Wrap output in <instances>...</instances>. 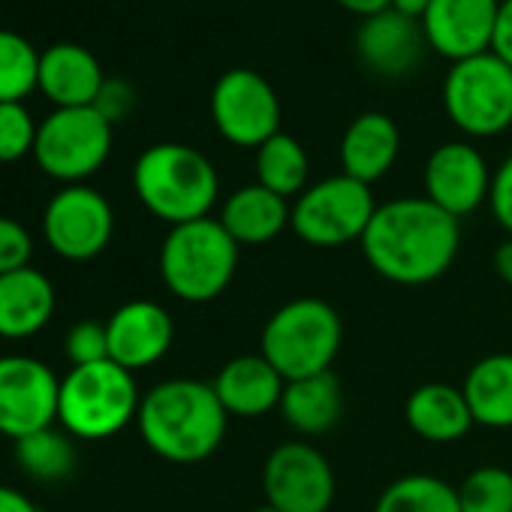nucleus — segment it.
Instances as JSON below:
<instances>
[{"mask_svg":"<svg viewBox=\"0 0 512 512\" xmlns=\"http://www.w3.org/2000/svg\"><path fill=\"white\" fill-rule=\"evenodd\" d=\"M112 154V124L94 109H55L40 121L34 160L37 166L67 184H85Z\"/></svg>","mask_w":512,"mask_h":512,"instance_id":"nucleus-9","label":"nucleus"},{"mask_svg":"<svg viewBox=\"0 0 512 512\" xmlns=\"http://www.w3.org/2000/svg\"><path fill=\"white\" fill-rule=\"evenodd\" d=\"M491 175L479 148L470 142H443L425 160V199L461 220L488 202Z\"/></svg>","mask_w":512,"mask_h":512,"instance_id":"nucleus-14","label":"nucleus"},{"mask_svg":"<svg viewBox=\"0 0 512 512\" xmlns=\"http://www.w3.org/2000/svg\"><path fill=\"white\" fill-rule=\"evenodd\" d=\"M55 305V287L40 269L28 266L0 275V338H34L55 317Z\"/></svg>","mask_w":512,"mask_h":512,"instance_id":"nucleus-21","label":"nucleus"},{"mask_svg":"<svg viewBox=\"0 0 512 512\" xmlns=\"http://www.w3.org/2000/svg\"><path fill=\"white\" fill-rule=\"evenodd\" d=\"M13 455H16V464L25 470V476L37 482H61L76 467L73 437L61 425H49L28 437L13 440Z\"/></svg>","mask_w":512,"mask_h":512,"instance_id":"nucleus-27","label":"nucleus"},{"mask_svg":"<svg viewBox=\"0 0 512 512\" xmlns=\"http://www.w3.org/2000/svg\"><path fill=\"white\" fill-rule=\"evenodd\" d=\"M284 422L305 437H320L332 431L344 416V389L335 371H323L314 377L290 380L281 398Z\"/></svg>","mask_w":512,"mask_h":512,"instance_id":"nucleus-24","label":"nucleus"},{"mask_svg":"<svg viewBox=\"0 0 512 512\" xmlns=\"http://www.w3.org/2000/svg\"><path fill=\"white\" fill-rule=\"evenodd\" d=\"M443 109L467 136H500L512 127V67L494 52L455 61L443 79Z\"/></svg>","mask_w":512,"mask_h":512,"instance_id":"nucleus-7","label":"nucleus"},{"mask_svg":"<svg viewBox=\"0 0 512 512\" xmlns=\"http://www.w3.org/2000/svg\"><path fill=\"white\" fill-rule=\"evenodd\" d=\"M238 253L241 247L217 217L169 226L157 260L160 278L175 299L187 305H208L232 284Z\"/></svg>","mask_w":512,"mask_h":512,"instance_id":"nucleus-4","label":"nucleus"},{"mask_svg":"<svg viewBox=\"0 0 512 512\" xmlns=\"http://www.w3.org/2000/svg\"><path fill=\"white\" fill-rule=\"evenodd\" d=\"M106 335L109 359L136 374L157 365L169 353L175 341V323L163 305L151 299H133L106 320Z\"/></svg>","mask_w":512,"mask_h":512,"instance_id":"nucleus-16","label":"nucleus"},{"mask_svg":"<svg viewBox=\"0 0 512 512\" xmlns=\"http://www.w3.org/2000/svg\"><path fill=\"white\" fill-rule=\"evenodd\" d=\"M500 0H431L422 19L428 49L455 61L491 52Z\"/></svg>","mask_w":512,"mask_h":512,"instance_id":"nucleus-15","label":"nucleus"},{"mask_svg":"<svg viewBox=\"0 0 512 512\" xmlns=\"http://www.w3.org/2000/svg\"><path fill=\"white\" fill-rule=\"evenodd\" d=\"M428 7H431V0H392L389 10H395V13H401V16L413 19V22H422Z\"/></svg>","mask_w":512,"mask_h":512,"instance_id":"nucleus-40","label":"nucleus"},{"mask_svg":"<svg viewBox=\"0 0 512 512\" xmlns=\"http://www.w3.org/2000/svg\"><path fill=\"white\" fill-rule=\"evenodd\" d=\"M428 49L422 22H413L395 10H383L377 16L362 19L356 31V55L359 61L386 79H401L422 64Z\"/></svg>","mask_w":512,"mask_h":512,"instance_id":"nucleus-17","label":"nucleus"},{"mask_svg":"<svg viewBox=\"0 0 512 512\" xmlns=\"http://www.w3.org/2000/svg\"><path fill=\"white\" fill-rule=\"evenodd\" d=\"M374 211L377 202L371 187L341 172L311 184L293 202L290 226L305 244L320 250H335L362 241Z\"/></svg>","mask_w":512,"mask_h":512,"instance_id":"nucleus-8","label":"nucleus"},{"mask_svg":"<svg viewBox=\"0 0 512 512\" xmlns=\"http://www.w3.org/2000/svg\"><path fill=\"white\" fill-rule=\"evenodd\" d=\"M491 266H494V275H497L506 287H512V238H509V235L497 244Z\"/></svg>","mask_w":512,"mask_h":512,"instance_id":"nucleus-38","label":"nucleus"},{"mask_svg":"<svg viewBox=\"0 0 512 512\" xmlns=\"http://www.w3.org/2000/svg\"><path fill=\"white\" fill-rule=\"evenodd\" d=\"M133 190L157 220L181 226L211 217L220 196V178L202 151L181 142H157L139 154L133 166Z\"/></svg>","mask_w":512,"mask_h":512,"instance_id":"nucleus-3","label":"nucleus"},{"mask_svg":"<svg viewBox=\"0 0 512 512\" xmlns=\"http://www.w3.org/2000/svg\"><path fill=\"white\" fill-rule=\"evenodd\" d=\"M290 217H293L290 199L253 181L226 196L217 220L235 238L238 247H256L275 241L290 226Z\"/></svg>","mask_w":512,"mask_h":512,"instance_id":"nucleus-22","label":"nucleus"},{"mask_svg":"<svg viewBox=\"0 0 512 512\" xmlns=\"http://www.w3.org/2000/svg\"><path fill=\"white\" fill-rule=\"evenodd\" d=\"M40 88V52L16 31H0V103H22Z\"/></svg>","mask_w":512,"mask_h":512,"instance_id":"nucleus-29","label":"nucleus"},{"mask_svg":"<svg viewBox=\"0 0 512 512\" xmlns=\"http://www.w3.org/2000/svg\"><path fill=\"white\" fill-rule=\"evenodd\" d=\"M344 341L341 314L314 296L281 305L263 326L260 353L281 371V377L302 380L332 371Z\"/></svg>","mask_w":512,"mask_h":512,"instance_id":"nucleus-6","label":"nucleus"},{"mask_svg":"<svg viewBox=\"0 0 512 512\" xmlns=\"http://www.w3.org/2000/svg\"><path fill=\"white\" fill-rule=\"evenodd\" d=\"M61 377L34 356H0V434L19 440L58 425Z\"/></svg>","mask_w":512,"mask_h":512,"instance_id":"nucleus-13","label":"nucleus"},{"mask_svg":"<svg viewBox=\"0 0 512 512\" xmlns=\"http://www.w3.org/2000/svg\"><path fill=\"white\" fill-rule=\"evenodd\" d=\"M263 494L278 512H329L335 500V470L314 443L290 440L269 452L263 464Z\"/></svg>","mask_w":512,"mask_h":512,"instance_id":"nucleus-12","label":"nucleus"},{"mask_svg":"<svg viewBox=\"0 0 512 512\" xmlns=\"http://www.w3.org/2000/svg\"><path fill=\"white\" fill-rule=\"evenodd\" d=\"M455 488L461 512H512V473L500 464L470 470Z\"/></svg>","mask_w":512,"mask_h":512,"instance_id":"nucleus-30","label":"nucleus"},{"mask_svg":"<svg viewBox=\"0 0 512 512\" xmlns=\"http://www.w3.org/2000/svg\"><path fill=\"white\" fill-rule=\"evenodd\" d=\"M338 154H341L344 175L371 187L395 166L401 154L398 124L386 112H362L344 130Z\"/></svg>","mask_w":512,"mask_h":512,"instance_id":"nucleus-20","label":"nucleus"},{"mask_svg":"<svg viewBox=\"0 0 512 512\" xmlns=\"http://www.w3.org/2000/svg\"><path fill=\"white\" fill-rule=\"evenodd\" d=\"M359 244L383 281L425 287L452 269L461 247V220L425 196H401L377 205Z\"/></svg>","mask_w":512,"mask_h":512,"instance_id":"nucleus-1","label":"nucleus"},{"mask_svg":"<svg viewBox=\"0 0 512 512\" xmlns=\"http://www.w3.org/2000/svg\"><path fill=\"white\" fill-rule=\"evenodd\" d=\"M488 208L497 220V226L512 238V154L497 166L491 175V190H488Z\"/></svg>","mask_w":512,"mask_h":512,"instance_id":"nucleus-35","label":"nucleus"},{"mask_svg":"<svg viewBox=\"0 0 512 512\" xmlns=\"http://www.w3.org/2000/svg\"><path fill=\"white\" fill-rule=\"evenodd\" d=\"M211 121L235 148H260L281 133V100L256 70H226L211 88Z\"/></svg>","mask_w":512,"mask_h":512,"instance_id":"nucleus-10","label":"nucleus"},{"mask_svg":"<svg viewBox=\"0 0 512 512\" xmlns=\"http://www.w3.org/2000/svg\"><path fill=\"white\" fill-rule=\"evenodd\" d=\"M229 413L205 380L175 377L142 395L136 428L145 446L169 464H199L226 437Z\"/></svg>","mask_w":512,"mask_h":512,"instance_id":"nucleus-2","label":"nucleus"},{"mask_svg":"<svg viewBox=\"0 0 512 512\" xmlns=\"http://www.w3.org/2000/svg\"><path fill=\"white\" fill-rule=\"evenodd\" d=\"M491 52L512 67V0H503V4H500Z\"/></svg>","mask_w":512,"mask_h":512,"instance_id":"nucleus-36","label":"nucleus"},{"mask_svg":"<svg viewBox=\"0 0 512 512\" xmlns=\"http://www.w3.org/2000/svg\"><path fill=\"white\" fill-rule=\"evenodd\" d=\"M136 374L106 359L70 368L61 377L58 425L76 440H109L139 416Z\"/></svg>","mask_w":512,"mask_h":512,"instance_id":"nucleus-5","label":"nucleus"},{"mask_svg":"<svg viewBox=\"0 0 512 512\" xmlns=\"http://www.w3.org/2000/svg\"><path fill=\"white\" fill-rule=\"evenodd\" d=\"M43 235L61 260L88 263L112 244L115 211L100 190L88 184H67L46 205Z\"/></svg>","mask_w":512,"mask_h":512,"instance_id":"nucleus-11","label":"nucleus"},{"mask_svg":"<svg viewBox=\"0 0 512 512\" xmlns=\"http://www.w3.org/2000/svg\"><path fill=\"white\" fill-rule=\"evenodd\" d=\"M256 184L269 187L272 193L284 196V199H299L311 184V160L305 145L290 136V133H278L269 142H263L256 148Z\"/></svg>","mask_w":512,"mask_h":512,"instance_id":"nucleus-26","label":"nucleus"},{"mask_svg":"<svg viewBox=\"0 0 512 512\" xmlns=\"http://www.w3.org/2000/svg\"><path fill=\"white\" fill-rule=\"evenodd\" d=\"M34 256V238L31 232L16 220L0 214V275H10L31 266Z\"/></svg>","mask_w":512,"mask_h":512,"instance_id":"nucleus-33","label":"nucleus"},{"mask_svg":"<svg viewBox=\"0 0 512 512\" xmlns=\"http://www.w3.org/2000/svg\"><path fill=\"white\" fill-rule=\"evenodd\" d=\"M250 512H278L275 506H269V503H263V506H253Z\"/></svg>","mask_w":512,"mask_h":512,"instance_id":"nucleus-41","label":"nucleus"},{"mask_svg":"<svg viewBox=\"0 0 512 512\" xmlns=\"http://www.w3.org/2000/svg\"><path fill=\"white\" fill-rule=\"evenodd\" d=\"M40 124L25 103H0V163H16L34 154Z\"/></svg>","mask_w":512,"mask_h":512,"instance_id":"nucleus-31","label":"nucleus"},{"mask_svg":"<svg viewBox=\"0 0 512 512\" xmlns=\"http://www.w3.org/2000/svg\"><path fill=\"white\" fill-rule=\"evenodd\" d=\"M461 392L476 425L512 428V353H491L479 359L467 371Z\"/></svg>","mask_w":512,"mask_h":512,"instance_id":"nucleus-25","label":"nucleus"},{"mask_svg":"<svg viewBox=\"0 0 512 512\" xmlns=\"http://www.w3.org/2000/svg\"><path fill=\"white\" fill-rule=\"evenodd\" d=\"M106 76L94 52L79 43H55L40 52V91L55 109L94 106Z\"/></svg>","mask_w":512,"mask_h":512,"instance_id":"nucleus-19","label":"nucleus"},{"mask_svg":"<svg viewBox=\"0 0 512 512\" xmlns=\"http://www.w3.org/2000/svg\"><path fill=\"white\" fill-rule=\"evenodd\" d=\"M404 419L428 443H455L476 425L461 386L422 383L404 404Z\"/></svg>","mask_w":512,"mask_h":512,"instance_id":"nucleus-23","label":"nucleus"},{"mask_svg":"<svg viewBox=\"0 0 512 512\" xmlns=\"http://www.w3.org/2000/svg\"><path fill=\"white\" fill-rule=\"evenodd\" d=\"M133 106H136V91H133V85L124 82V79H106L103 88H100V94H97V100H94V109H97L112 127H115L118 121H124V118L133 112Z\"/></svg>","mask_w":512,"mask_h":512,"instance_id":"nucleus-34","label":"nucleus"},{"mask_svg":"<svg viewBox=\"0 0 512 512\" xmlns=\"http://www.w3.org/2000/svg\"><path fill=\"white\" fill-rule=\"evenodd\" d=\"M0 512H40V509L25 491L13 485H0Z\"/></svg>","mask_w":512,"mask_h":512,"instance_id":"nucleus-37","label":"nucleus"},{"mask_svg":"<svg viewBox=\"0 0 512 512\" xmlns=\"http://www.w3.org/2000/svg\"><path fill=\"white\" fill-rule=\"evenodd\" d=\"M374 512H461L458 488L431 473H410L383 488Z\"/></svg>","mask_w":512,"mask_h":512,"instance_id":"nucleus-28","label":"nucleus"},{"mask_svg":"<svg viewBox=\"0 0 512 512\" xmlns=\"http://www.w3.org/2000/svg\"><path fill=\"white\" fill-rule=\"evenodd\" d=\"M335 4L344 7V10L353 13V16L368 19V16H377V13L389 10V7H392V0H335Z\"/></svg>","mask_w":512,"mask_h":512,"instance_id":"nucleus-39","label":"nucleus"},{"mask_svg":"<svg viewBox=\"0 0 512 512\" xmlns=\"http://www.w3.org/2000/svg\"><path fill=\"white\" fill-rule=\"evenodd\" d=\"M64 353L70 359V368H82V365H97L109 359V335H106V323L97 320H82L76 323L67 338H64Z\"/></svg>","mask_w":512,"mask_h":512,"instance_id":"nucleus-32","label":"nucleus"},{"mask_svg":"<svg viewBox=\"0 0 512 512\" xmlns=\"http://www.w3.org/2000/svg\"><path fill=\"white\" fill-rule=\"evenodd\" d=\"M211 386L229 416L260 419L281 407L287 380L263 353H244L229 359Z\"/></svg>","mask_w":512,"mask_h":512,"instance_id":"nucleus-18","label":"nucleus"}]
</instances>
